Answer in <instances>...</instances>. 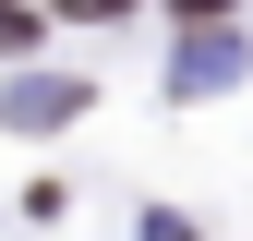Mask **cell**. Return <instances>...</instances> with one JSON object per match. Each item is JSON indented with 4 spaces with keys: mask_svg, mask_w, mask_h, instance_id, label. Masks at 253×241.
I'll return each mask as SVG.
<instances>
[{
    "mask_svg": "<svg viewBox=\"0 0 253 241\" xmlns=\"http://www.w3.org/2000/svg\"><path fill=\"white\" fill-rule=\"evenodd\" d=\"M169 12H193V24H205V12H229V0H169Z\"/></svg>",
    "mask_w": 253,
    "mask_h": 241,
    "instance_id": "cell-2",
    "label": "cell"
},
{
    "mask_svg": "<svg viewBox=\"0 0 253 241\" xmlns=\"http://www.w3.org/2000/svg\"><path fill=\"white\" fill-rule=\"evenodd\" d=\"M24 37H37V12H12V0H0V48H24Z\"/></svg>",
    "mask_w": 253,
    "mask_h": 241,
    "instance_id": "cell-1",
    "label": "cell"
}]
</instances>
